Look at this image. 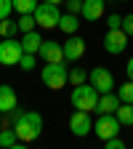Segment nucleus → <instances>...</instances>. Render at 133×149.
I'll list each match as a JSON object with an SVG mask.
<instances>
[{"label":"nucleus","instance_id":"1","mask_svg":"<svg viewBox=\"0 0 133 149\" xmlns=\"http://www.w3.org/2000/svg\"><path fill=\"white\" fill-rule=\"evenodd\" d=\"M11 123H13V130L22 144H29L35 141L37 136L43 133V115L40 112H32V109H13L11 112Z\"/></svg>","mask_w":133,"mask_h":149},{"label":"nucleus","instance_id":"2","mask_svg":"<svg viewBox=\"0 0 133 149\" xmlns=\"http://www.w3.org/2000/svg\"><path fill=\"white\" fill-rule=\"evenodd\" d=\"M67 77H69V69H67V61H56V64H45L40 69V80L45 88L51 91H61L67 85Z\"/></svg>","mask_w":133,"mask_h":149},{"label":"nucleus","instance_id":"3","mask_svg":"<svg viewBox=\"0 0 133 149\" xmlns=\"http://www.w3.org/2000/svg\"><path fill=\"white\" fill-rule=\"evenodd\" d=\"M99 96L101 93L93 88V85H88V83H83V85H75V91H72V96H69V101H72V107L75 109H85V112H96V104H99Z\"/></svg>","mask_w":133,"mask_h":149},{"label":"nucleus","instance_id":"4","mask_svg":"<svg viewBox=\"0 0 133 149\" xmlns=\"http://www.w3.org/2000/svg\"><path fill=\"white\" fill-rule=\"evenodd\" d=\"M59 19H61L59 6L43 3V0H40V6L35 8V24L40 29H59Z\"/></svg>","mask_w":133,"mask_h":149},{"label":"nucleus","instance_id":"5","mask_svg":"<svg viewBox=\"0 0 133 149\" xmlns=\"http://www.w3.org/2000/svg\"><path fill=\"white\" fill-rule=\"evenodd\" d=\"M120 120L117 115H99L96 120H93V133H96L101 141L112 139V136H120Z\"/></svg>","mask_w":133,"mask_h":149},{"label":"nucleus","instance_id":"6","mask_svg":"<svg viewBox=\"0 0 133 149\" xmlns=\"http://www.w3.org/2000/svg\"><path fill=\"white\" fill-rule=\"evenodd\" d=\"M22 53H24L22 40H16V37H0V64H3V67L19 64Z\"/></svg>","mask_w":133,"mask_h":149},{"label":"nucleus","instance_id":"7","mask_svg":"<svg viewBox=\"0 0 133 149\" xmlns=\"http://www.w3.org/2000/svg\"><path fill=\"white\" fill-rule=\"evenodd\" d=\"M88 77H91V85L99 93H112V88H115V74H112L107 67H93Z\"/></svg>","mask_w":133,"mask_h":149},{"label":"nucleus","instance_id":"8","mask_svg":"<svg viewBox=\"0 0 133 149\" xmlns=\"http://www.w3.org/2000/svg\"><path fill=\"white\" fill-rule=\"evenodd\" d=\"M128 40H130V37L125 35L123 27H120V29H109V32L104 35V51L112 53V56H117V53H123V51L128 48Z\"/></svg>","mask_w":133,"mask_h":149},{"label":"nucleus","instance_id":"9","mask_svg":"<svg viewBox=\"0 0 133 149\" xmlns=\"http://www.w3.org/2000/svg\"><path fill=\"white\" fill-rule=\"evenodd\" d=\"M64 45V61H80L85 56V40L75 32V35H67V43Z\"/></svg>","mask_w":133,"mask_h":149},{"label":"nucleus","instance_id":"10","mask_svg":"<svg viewBox=\"0 0 133 149\" xmlns=\"http://www.w3.org/2000/svg\"><path fill=\"white\" fill-rule=\"evenodd\" d=\"M69 130L75 136H88L93 130V123H91V112L85 109H75L72 117H69Z\"/></svg>","mask_w":133,"mask_h":149},{"label":"nucleus","instance_id":"11","mask_svg":"<svg viewBox=\"0 0 133 149\" xmlns=\"http://www.w3.org/2000/svg\"><path fill=\"white\" fill-rule=\"evenodd\" d=\"M37 56L45 61V64H56V61H64V45L56 43V40H43Z\"/></svg>","mask_w":133,"mask_h":149},{"label":"nucleus","instance_id":"12","mask_svg":"<svg viewBox=\"0 0 133 149\" xmlns=\"http://www.w3.org/2000/svg\"><path fill=\"white\" fill-rule=\"evenodd\" d=\"M104 8H107L104 0H83L80 16L85 19V22H99V19L104 16Z\"/></svg>","mask_w":133,"mask_h":149},{"label":"nucleus","instance_id":"13","mask_svg":"<svg viewBox=\"0 0 133 149\" xmlns=\"http://www.w3.org/2000/svg\"><path fill=\"white\" fill-rule=\"evenodd\" d=\"M16 107H19L16 91H13L8 83H3V85H0V115H11Z\"/></svg>","mask_w":133,"mask_h":149},{"label":"nucleus","instance_id":"14","mask_svg":"<svg viewBox=\"0 0 133 149\" xmlns=\"http://www.w3.org/2000/svg\"><path fill=\"white\" fill-rule=\"evenodd\" d=\"M120 104L123 101H120V96H117L115 91H112V93H101V96H99V104H96V112H99V115H115Z\"/></svg>","mask_w":133,"mask_h":149},{"label":"nucleus","instance_id":"15","mask_svg":"<svg viewBox=\"0 0 133 149\" xmlns=\"http://www.w3.org/2000/svg\"><path fill=\"white\" fill-rule=\"evenodd\" d=\"M40 43H43V35L37 29H29V32H22V48L27 53H37L40 51Z\"/></svg>","mask_w":133,"mask_h":149},{"label":"nucleus","instance_id":"16","mask_svg":"<svg viewBox=\"0 0 133 149\" xmlns=\"http://www.w3.org/2000/svg\"><path fill=\"white\" fill-rule=\"evenodd\" d=\"M59 29L64 32V35H75L80 29V19H77V13H61V19H59Z\"/></svg>","mask_w":133,"mask_h":149},{"label":"nucleus","instance_id":"17","mask_svg":"<svg viewBox=\"0 0 133 149\" xmlns=\"http://www.w3.org/2000/svg\"><path fill=\"white\" fill-rule=\"evenodd\" d=\"M115 115H117L120 125H130L133 128V104H120Z\"/></svg>","mask_w":133,"mask_h":149},{"label":"nucleus","instance_id":"18","mask_svg":"<svg viewBox=\"0 0 133 149\" xmlns=\"http://www.w3.org/2000/svg\"><path fill=\"white\" fill-rule=\"evenodd\" d=\"M0 146H24V144L19 141L13 128H6V130H0Z\"/></svg>","mask_w":133,"mask_h":149},{"label":"nucleus","instance_id":"19","mask_svg":"<svg viewBox=\"0 0 133 149\" xmlns=\"http://www.w3.org/2000/svg\"><path fill=\"white\" fill-rule=\"evenodd\" d=\"M67 83H72V85H83V83H88V69H83V67H75V69H69V77H67Z\"/></svg>","mask_w":133,"mask_h":149},{"label":"nucleus","instance_id":"20","mask_svg":"<svg viewBox=\"0 0 133 149\" xmlns=\"http://www.w3.org/2000/svg\"><path fill=\"white\" fill-rule=\"evenodd\" d=\"M16 32H19V22H11V16L0 19V37H13Z\"/></svg>","mask_w":133,"mask_h":149},{"label":"nucleus","instance_id":"21","mask_svg":"<svg viewBox=\"0 0 133 149\" xmlns=\"http://www.w3.org/2000/svg\"><path fill=\"white\" fill-rule=\"evenodd\" d=\"M37 6H40V0H13V11L19 13H35Z\"/></svg>","mask_w":133,"mask_h":149},{"label":"nucleus","instance_id":"22","mask_svg":"<svg viewBox=\"0 0 133 149\" xmlns=\"http://www.w3.org/2000/svg\"><path fill=\"white\" fill-rule=\"evenodd\" d=\"M117 96H120L123 104H133V80H128L125 85L117 88Z\"/></svg>","mask_w":133,"mask_h":149},{"label":"nucleus","instance_id":"23","mask_svg":"<svg viewBox=\"0 0 133 149\" xmlns=\"http://www.w3.org/2000/svg\"><path fill=\"white\" fill-rule=\"evenodd\" d=\"M35 59H37V53H22V59H19V69H24V72H29V69H35Z\"/></svg>","mask_w":133,"mask_h":149},{"label":"nucleus","instance_id":"24","mask_svg":"<svg viewBox=\"0 0 133 149\" xmlns=\"http://www.w3.org/2000/svg\"><path fill=\"white\" fill-rule=\"evenodd\" d=\"M35 13H22V19H19V32H29L35 29Z\"/></svg>","mask_w":133,"mask_h":149},{"label":"nucleus","instance_id":"25","mask_svg":"<svg viewBox=\"0 0 133 149\" xmlns=\"http://www.w3.org/2000/svg\"><path fill=\"white\" fill-rule=\"evenodd\" d=\"M107 27H109V29H120V27H123V16H120V13H109V16H107Z\"/></svg>","mask_w":133,"mask_h":149},{"label":"nucleus","instance_id":"26","mask_svg":"<svg viewBox=\"0 0 133 149\" xmlns=\"http://www.w3.org/2000/svg\"><path fill=\"white\" fill-rule=\"evenodd\" d=\"M104 146H107V149H125V141H123L120 136H112V139L104 141Z\"/></svg>","mask_w":133,"mask_h":149},{"label":"nucleus","instance_id":"27","mask_svg":"<svg viewBox=\"0 0 133 149\" xmlns=\"http://www.w3.org/2000/svg\"><path fill=\"white\" fill-rule=\"evenodd\" d=\"M13 11V0H0V19H8Z\"/></svg>","mask_w":133,"mask_h":149},{"label":"nucleus","instance_id":"28","mask_svg":"<svg viewBox=\"0 0 133 149\" xmlns=\"http://www.w3.org/2000/svg\"><path fill=\"white\" fill-rule=\"evenodd\" d=\"M123 29H125L128 37H133V13L130 16H123Z\"/></svg>","mask_w":133,"mask_h":149},{"label":"nucleus","instance_id":"29","mask_svg":"<svg viewBox=\"0 0 133 149\" xmlns=\"http://www.w3.org/2000/svg\"><path fill=\"white\" fill-rule=\"evenodd\" d=\"M80 8H83V0H67V11L69 13H77L80 16Z\"/></svg>","mask_w":133,"mask_h":149},{"label":"nucleus","instance_id":"30","mask_svg":"<svg viewBox=\"0 0 133 149\" xmlns=\"http://www.w3.org/2000/svg\"><path fill=\"white\" fill-rule=\"evenodd\" d=\"M125 72H128V80H133V56H130L128 64H125Z\"/></svg>","mask_w":133,"mask_h":149},{"label":"nucleus","instance_id":"31","mask_svg":"<svg viewBox=\"0 0 133 149\" xmlns=\"http://www.w3.org/2000/svg\"><path fill=\"white\" fill-rule=\"evenodd\" d=\"M43 3H53V6H59V3H64V0H43Z\"/></svg>","mask_w":133,"mask_h":149},{"label":"nucleus","instance_id":"32","mask_svg":"<svg viewBox=\"0 0 133 149\" xmlns=\"http://www.w3.org/2000/svg\"><path fill=\"white\" fill-rule=\"evenodd\" d=\"M117 3H128V0H117Z\"/></svg>","mask_w":133,"mask_h":149}]
</instances>
